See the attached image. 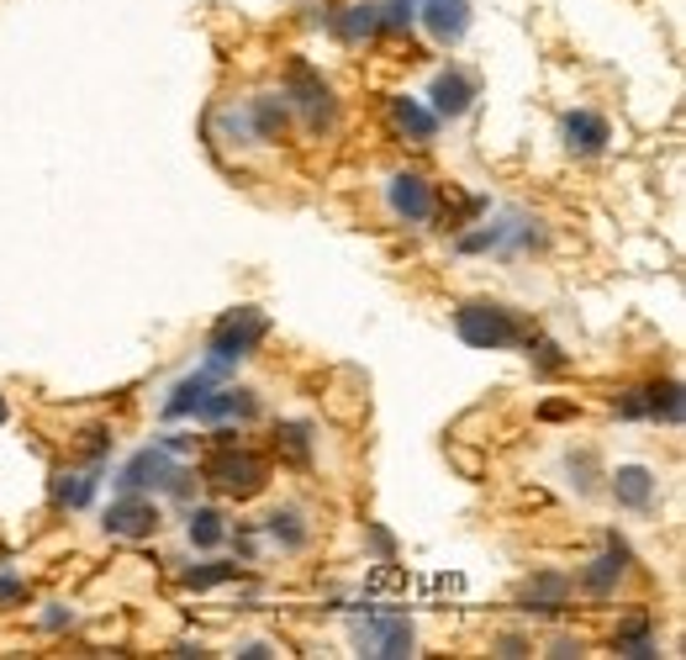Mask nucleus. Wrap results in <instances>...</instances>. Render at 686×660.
Instances as JSON below:
<instances>
[{
	"mask_svg": "<svg viewBox=\"0 0 686 660\" xmlns=\"http://www.w3.org/2000/svg\"><path fill=\"white\" fill-rule=\"evenodd\" d=\"M523 603H528V613H560V607L571 603V576H565V571H539V576H528Z\"/></svg>",
	"mask_w": 686,
	"mask_h": 660,
	"instance_id": "a211bd4d",
	"label": "nucleus"
},
{
	"mask_svg": "<svg viewBox=\"0 0 686 660\" xmlns=\"http://www.w3.org/2000/svg\"><path fill=\"white\" fill-rule=\"evenodd\" d=\"M418 22L428 26L433 43L454 48L471 32V0H418Z\"/></svg>",
	"mask_w": 686,
	"mask_h": 660,
	"instance_id": "1a4fd4ad",
	"label": "nucleus"
},
{
	"mask_svg": "<svg viewBox=\"0 0 686 660\" xmlns=\"http://www.w3.org/2000/svg\"><path fill=\"white\" fill-rule=\"evenodd\" d=\"M565 148L580 158H597L607 148V138H612V128H607V117H597V111H571L565 117Z\"/></svg>",
	"mask_w": 686,
	"mask_h": 660,
	"instance_id": "dca6fc26",
	"label": "nucleus"
},
{
	"mask_svg": "<svg viewBox=\"0 0 686 660\" xmlns=\"http://www.w3.org/2000/svg\"><path fill=\"white\" fill-rule=\"evenodd\" d=\"M328 26H333L339 43H369L380 32V11H375V0H354V6H343L339 16H328Z\"/></svg>",
	"mask_w": 686,
	"mask_h": 660,
	"instance_id": "6ab92c4d",
	"label": "nucleus"
},
{
	"mask_svg": "<svg viewBox=\"0 0 686 660\" xmlns=\"http://www.w3.org/2000/svg\"><path fill=\"white\" fill-rule=\"evenodd\" d=\"M0 422H5V402H0Z\"/></svg>",
	"mask_w": 686,
	"mask_h": 660,
	"instance_id": "a19ab883",
	"label": "nucleus"
},
{
	"mask_svg": "<svg viewBox=\"0 0 686 660\" xmlns=\"http://www.w3.org/2000/svg\"><path fill=\"white\" fill-rule=\"evenodd\" d=\"M348 639L359 645V656H375V660H401L418 650V629L407 613H365L348 624Z\"/></svg>",
	"mask_w": 686,
	"mask_h": 660,
	"instance_id": "20e7f679",
	"label": "nucleus"
},
{
	"mask_svg": "<svg viewBox=\"0 0 686 660\" xmlns=\"http://www.w3.org/2000/svg\"><path fill=\"white\" fill-rule=\"evenodd\" d=\"M618 656H633V660H650V656H660L655 634H639V639H623V645H618Z\"/></svg>",
	"mask_w": 686,
	"mask_h": 660,
	"instance_id": "7c9ffc66",
	"label": "nucleus"
},
{
	"mask_svg": "<svg viewBox=\"0 0 686 660\" xmlns=\"http://www.w3.org/2000/svg\"><path fill=\"white\" fill-rule=\"evenodd\" d=\"M507 222H512V211L497 217V222H480L475 233H460L454 238V249H460V254H501V243H507Z\"/></svg>",
	"mask_w": 686,
	"mask_h": 660,
	"instance_id": "5701e85b",
	"label": "nucleus"
},
{
	"mask_svg": "<svg viewBox=\"0 0 686 660\" xmlns=\"http://www.w3.org/2000/svg\"><path fill=\"white\" fill-rule=\"evenodd\" d=\"M375 11H380V32H407V26L418 22V0H386Z\"/></svg>",
	"mask_w": 686,
	"mask_h": 660,
	"instance_id": "bb28decb",
	"label": "nucleus"
},
{
	"mask_svg": "<svg viewBox=\"0 0 686 660\" xmlns=\"http://www.w3.org/2000/svg\"><path fill=\"white\" fill-rule=\"evenodd\" d=\"M497 656H528V639H523V634H501Z\"/></svg>",
	"mask_w": 686,
	"mask_h": 660,
	"instance_id": "72a5a7b5",
	"label": "nucleus"
},
{
	"mask_svg": "<svg viewBox=\"0 0 686 660\" xmlns=\"http://www.w3.org/2000/svg\"><path fill=\"white\" fill-rule=\"evenodd\" d=\"M639 402H644V418L655 422H682V381H650L644 392H639Z\"/></svg>",
	"mask_w": 686,
	"mask_h": 660,
	"instance_id": "412c9836",
	"label": "nucleus"
},
{
	"mask_svg": "<svg viewBox=\"0 0 686 660\" xmlns=\"http://www.w3.org/2000/svg\"><path fill=\"white\" fill-rule=\"evenodd\" d=\"M196 418L201 422H248V418H259V396L254 392H243V386H222V392H207L201 396V407H196Z\"/></svg>",
	"mask_w": 686,
	"mask_h": 660,
	"instance_id": "4468645a",
	"label": "nucleus"
},
{
	"mask_svg": "<svg viewBox=\"0 0 686 660\" xmlns=\"http://www.w3.org/2000/svg\"><path fill=\"white\" fill-rule=\"evenodd\" d=\"M475 101V79L465 75V69H444V75H433V85H428V106H433V117L439 122H454V117H465Z\"/></svg>",
	"mask_w": 686,
	"mask_h": 660,
	"instance_id": "9b49d317",
	"label": "nucleus"
},
{
	"mask_svg": "<svg viewBox=\"0 0 686 660\" xmlns=\"http://www.w3.org/2000/svg\"><path fill=\"white\" fill-rule=\"evenodd\" d=\"M386 207H391L396 222H433V211H439V190L422 180L418 169H396L391 185H386Z\"/></svg>",
	"mask_w": 686,
	"mask_h": 660,
	"instance_id": "0eeeda50",
	"label": "nucleus"
},
{
	"mask_svg": "<svg viewBox=\"0 0 686 660\" xmlns=\"http://www.w3.org/2000/svg\"><path fill=\"white\" fill-rule=\"evenodd\" d=\"M286 101L290 111H301V122L312 132H333V122H339V96L307 58H290L286 64Z\"/></svg>",
	"mask_w": 686,
	"mask_h": 660,
	"instance_id": "7ed1b4c3",
	"label": "nucleus"
},
{
	"mask_svg": "<svg viewBox=\"0 0 686 660\" xmlns=\"http://www.w3.org/2000/svg\"><path fill=\"white\" fill-rule=\"evenodd\" d=\"M639 634H650V613H644V607H639V613H629V618L618 624V634H612V639L623 645V639H639Z\"/></svg>",
	"mask_w": 686,
	"mask_h": 660,
	"instance_id": "2f4dec72",
	"label": "nucleus"
},
{
	"mask_svg": "<svg viewBox=\"0 0 686 660\" xmlns=\"http://www.w3.org/2000/svg\"><path fill=\"white\" fill-rule=\"evenodd\" d=\"M544 422H560V418H576V407L571 402H544V413H539Z\"/></svg>",
	"mask_w": 686,
	"mask_h": 660,
	"instance_id": "e433bc0d",
	"label": "nucleus"
},
{
	"mask_svg": "<svg viewBox=\"0 0 686 660\" xmlns=\"http://www.w3.org/2000/svg\"><path fill=\"white\" fill-rule=\"evenodd\" d=\"M185 481H190V471L185 465H175V454L164 444H148L137 449L128 465H122V475H117V486L122 492H169V497H185Z\"/></svg>",
	"mask_w": 686,
	"mask_h": 660,
	"instance_id": "39448f33",
	"label": "nucleus"
},
{
	"mask_svg": "<svg viewBox=\"0 0 686 660\" xmlns=\"http://www.w3.org/2000/svg\"><path fill=\"white\" fill-rule=\"evenodd\" d=\"M185 534H190V544H196V550H217V544L228 539V518H222L217 507H196Z\"/></svg>",
	"mask_w": 686,
	"mask_h": 660,
	"instance_id": "b1692460",
	"label": "nucleus"
},
{
	"mask_svg": "<svg viewBox=\"0 0 686 660\" xmlns=\"http://www.w3.org/2000/svg\"><path fill=\"white\" fill-rule=\"evenodd\" d=\"M264 534H269L286 554H301L307 550V539H312V528H307V513H301V507H275V513L264 518Z\"/></svg>",
	"mask_w": 686,
	"mask_h": 660,
	"instance_id": "aec40b11",
	"label": "nucleus"
},
{
	"mask_svg": "<svg viewBox=\"0 0 686 660\" xmlns=\"http://www.w3.org/2000/svg\"><path fill=\"white\" fill-rule=\"evenodd\" d=\"M243 656H248V660H264V656H275V650H269V645H264V639H254V645H248V650H243Z\"/></svg>",
	"mask_w": 686,
	"mask_h": 660,
	"instance_id": "ea45409f",
	"label": "nucleus"
},
{
	"mask_svg": "<svg viewBox=\"0 0 686 660\" xmlns=\"http://www.w3.org/2000/svg\"><path fill=\"white\" fill-rule=\"evenodd\" d=\"M201 475H207L217 492L248 502V497H259L264 486H269V460H264L259 449L237 444V439H217V449L201 460Z\"/></svg>",
	"mask_w": 686,
	"mask_h": 660,
	"instance_id": "f03ea898",
	"label": "nucleus"
},
{
	"mask_svg": "<svg viewBox=\"0 0 686 660\" xmlns=\"http://www.w3.org/2000/svg\"><path fill=\"white\" fill-rule=\"evenodd\" d=\"M43 629H48V634H64V629H75V607H64V603H48V613H43Z\"/></svg>",
	"mask_w": 686,
	"mask_h": 660,
	"instance_id": "c756f323",
	"label": "nucleus"
},
{
	"mask_svg": "<svg viewBox=\"0 0 686 660\" xmlns=\"http://www.w3.org/2000/svg\"><path fill=\"white\" fill-rule=\"evenodd\" d=\"M101 471L106 465H90V471L85 475H53V502H58V507H85V502L96 497V481H101Z\"/></svg>",
	"mask_w": 686,
	"mask_h": 660,
	"instance_id": "4be33fe9",
	"label": "nucleus"
},
{
	"mask_svg": "<svg viewBox=\"0 0 686 660\" xmlns=\"http://www.w3.org/2000/svg\"><path fill=\"white\" fill-rule=\"evenodd\" d=\"M629 544L618 539V534H607V550L580 571V592H591V597H607V592H618V581H623V571H629Z\"/></svg>",
	"mask_w": 686,
	"mask_h": 660,
	"instance_id": "9d476101",
	"label": "nucleus"
},
{
	"mask_svg": "<svg viewBox=\"0 0 686 660\" xmlns=\"http://www.w3.org/2000/svg\"><path fill=\"white\" fill-rule=\"evenodd\" d=\"M248 132L259 138V143H280L290 128V101H286V90H259L254 101H248Z\"/></svg>",
	"mask_w": 686,
	"mask_h": 660,
	"instance_id": "f8f14e48",
	"label": "nucleus"
},
{
	"mask_svg": "<svg viewBox=\"0 0 686 660\" xmlns=\"http://www.w3.org/2000/svg\"><path fill=\"white\" fill-rule=\"evenodd\" d=\"M158 524H164V518H158V507L143 497V492H122L101 518V528L111 539H154Z\"/></svg>",
	"mask_w": 686,
	"mask_h": 660,
	"instance_id": "6e6552de",
	"label": "nucleus"
},
{
	"mask_svg": "<svg viewBox=\"0 0 686 660\" xmlns=\"http://www.w3.org/2000/svg\"><path fill=\"white\" fill-rule=\"evenodd\" d=\"M454 328H460V339L471 349H528L539 339V328L523 312L501 307V301H465L454 312Z\"/></svg>",
	"mask_w": 686,
	"mask_h": 660,
	"instance_id": "f257e3e1",
	"label": "nucleus"
},
{
	"mask_svg": "<svg viewBox=\"0 0 686 660\" xmlns=\"http://www.w3.org/2000/svg\"><path fill=\"white\" fill-rule=\"evenodd\" d=\"M565 471L576 475V492H597V454H591V449H571V454H565Z\"/></svg>",
	"mask_w": 686,
	"mask_h": 660,
	"instance_id": "cd10ccee",
	"label": "nucleus"
},
{
	"mask_svg": "<svg viewBox=\"0 0 686 660\" xmlns=\"http://www.w3.org/2000/svg\"><path fill=\"white\" fill-rule=\"evenodd\" d=\"M264 339H269V317H264L259 307H233V312L207 333V354L222 360V365H237V360H248Z\"/></svg>",
	"mask_w": 686,
	"mask_h": 660,
	"instance_id": "423d86ee",
	"label": "nucleus"
},
{
	"mask_svg": "<svg viewBox=\"0 0 686 660\" xmlns=\"http://www.w3.org/2000/svg\"><path fill=\"white\" fill-rule=\"evenodd\" d=\"M369 550H375V554H391V550H396V539H391V534H386L380 524H369Z\"/></svg>",
	"mask_w": 686,
	"mask_h": 660,
	"instance_id": "c9c22d12",
	"label": "nucleus"
},
{
	"mask_svg": "<svg viewBox=\"0 0 686 660\" xmlns=\"http://www.w3.org/2000/svg\"><path fill=\"white\" fill-rule=\"evenodd\" d=\"M228 375V365L222 360H211L207 370H196V375H185V381H175V392H169V402H164V418L180 422V418H196V407H201V396L217 386Z\"/></svg>",
	"mask_w": 686,
	"mask_h": 660,
	"instance_id": "ddd939ff",
	"label": "nucleus"
},
{
	"mask_svg": "<svg viewBox=\"0 0 686 660\" xmlns=\"http://www.w3.org/2000/svg\"><path fill=\"white\" fill-rule=\"evenodd\" d=\"M158 444L169 449V454H185V449H190V439H180V433H164V439H158Z\"/></svg>",
	"mask_w": 686,
	"mask_h": 660,
	"instance_id": "58836bf2",
	"label": "nucleus"
},
{
	"mask_svg": "<svg viewBox=\"0 0 686 660\" xmlns=\"http://www.w3.org/2000/svg\"><path fill=\"white\" fill-rule=\"evenodd\" d=\"M607 481H612L618 507H629V513H650L655 507V471L650 465H618Z\"/></svg>",
	"mask_w": 686,
	"mask_h": 660,
	"instance_id": "2eb2a0df",
	"label": "nucleus"
},
{
	"mask_svg": "<svg viewBox=\"0 0 686 660\" xmlns=\"http://www.w3.org/2000/svg\"><path fill=\"white\" fill-rule=\"evenodd\" d=\"M612 413H618V418H644V402H639V392H623L612 402Z\"/></svg>",
	"mask_w": 686,
	"mask_h": 660,
	"instance_id": "473e14b6",
	"label": "nucleus"
},
{
	"mask_svg": "<svg viewBox=\"0 0 686 660\" xmlns=\"http://www.w3.org/2000/svg\"><path fill=\"white\" fill-rule=\"evenodd\" d=\"M22 592H26L22 576H0V607H5V603H22Z\"/></svg>",
	"mask_w": 686,
	"mask_h": 660,
	"instance_id": "f704fd0d",
	"label": "nucleus"
},
{
	"mask_svg": "<svg viewBox=\"0 0 686 660\" xmlns=\"http://www.w3.org/2000/svg\"><path fill=\"white\" fill-rule=\"evenodd\" d=\"M275 444H280V454L290 465H312V422H280Z\"/></svg>",
	"mask_w": 686,
	"mask_h": 660,
	"instance_id": "393cba45",
	"label": "nucleus"
},
{
	"mask_svg": "<svg viewBox=\"0 0 686 660\" xmlns=\"http://www.w3.org/2000/svg\"><path fill=\"white\" fill-rule=\"evenodd\" d=\"M391 122H396V132H401L407 143H433V138H439V117H433V106L412 101V96H391Z\"/></svg>",
	"mask_w": 686,
	"mask_h": 660,
	"instance_id": "f3484780",
	"label": "nucleus"
},
{
	"mask_svg": "<svg viewBox=\"0 0 686 660\" xmlns=\"http://www.w3.org/2000/svg\"><path fill=\"white\" fill-rule=\"evenodd\" d=\"M550 656H560V660H565V656H580V645H576V639H554Z\"/></svg>",
	"mask_w": 686,
	"mask_h": 660,
	"instance_id": "4c0bfd02",
	"label": "nucleus"
},
{
	"mask_svg": "<svg viewBox=\"0 0 686 660\" xmlns=\"http://www.w3.org/2000/svg\"><path fill=\"white\" fill-rule=\"evenodd\" d=\"M243 576V565H222V560H211V565H190L180 576L185 592H211V586H222V581H237Z\"/></svg>",
	"mask_w": 686,
	"mask_h": 660,
	"instance_id": "a878e982",
	"label": "nucleus"
},
{
	"mask_svg": "<svg viewBox=\"0 0 686 660\" xmlns=\"http://www.w3.org/2000/svg\"><path fill=\"white\" fill-rule=\"evenodd\" d=\"M528 354H533V370H539V375H560V370L571 365V360H565V349L550 343V339H533V343H528Z\"/></svg>",
	"mask_w": 686,
	"mask_h": 660,
	"instance_id": "c85d7f7f",
	"label": "nucleus"
}]
</instances>
